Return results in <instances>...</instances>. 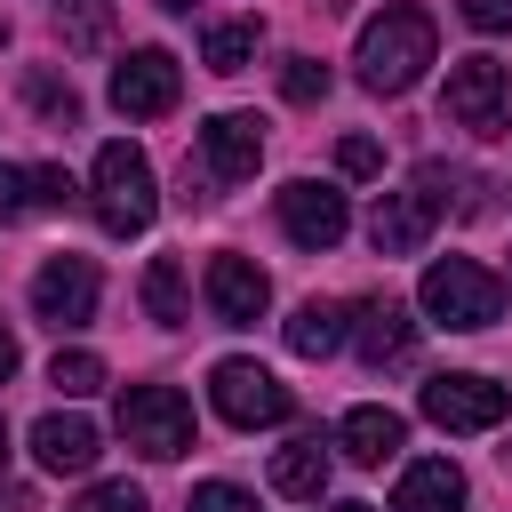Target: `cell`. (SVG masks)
<instances>
[{"label": "cell", "instance_id": "7c38bea8", "mask_svg": "<svg viewBox=\"0 0 512 512\" xmlns=\"http://www.w3.org/2000/svg\"><path fill=\"white\" fill-rule=\"evenodd\" d=\"M208 312L224 320V328H256L264 320V304H272V280L248 264V256H208Z\"/></svg>", "mask_w": 512, "mask_h": 512}, {"label": "cell", "instance_id": "8992f818", "mask_svg": "<svg viewBox=\"0 0 512 512\" xmlns=\"http://www.w3.org/2000/svg\"><path fill=\"white\" fill-rule=\"evenodd\" d=\"M208 392H216V416H224V424H240V432L280 424V416H288V384H280L272 368H256V360H216Z\"/></svg>", "mask_w": 512, "mask_h": 512}, {"label": "cell", "instance_id": "30bf717a", "mask_svg": "<svg viewBox=\"0 0 512 512\" xmlns=\"http://www.w3.org/2000/svg\"><path fill=\"white\" fill-rule=\"evenodd\" d=\"M504 384H488V376H432L424 384V416L440 424V432H496L504 424Z\"/></svg>", "mask_w": 512, "mask_h": 512}, {"label": "cell", "instance_id": "603a6c76", "mask_svg": "<svg viewBox=\"0 0 512 512\" xmlns=\"http://www.w3.org/2000/svg\"><path fill=\"white\" fill-rule=\"evenodd\" d=\"M48 384H56L64 400H88V392H104V360H96V352H56V360H48Z\"/></svg>", "mask_w": 512, "mask_h": 512}, {"label": "cell", "instance_id": "f546056e", "mask_svg": "<svg viewBox=\"0 0 512 512\" xmlns=\"http://www.w3.org/2000/svg\"><path fill=\"white\" fill-rule=\"evenodd\" d=\"M464 8V24H480V32H512V0H456Z\"/></svg>", "mask_w": 512, "mask_h": 512}, {"label": "cell", "instance_id": "e575fe53", "mask_svg": "<svg viewBox=\"0 0 512 512\" xmlns=\"http://www.w3.org/2000/svg\"><path fill=\"white\" fill-rule=\"evenodd\" d=\"M160 8H192V0H160Z\"/></svg>", "mask_w": 512, "mask_h": 512}, {"label": "cell", "instance_id": "ffe728a7", "mask_svg": "<svg viewBox=\"0 0 512 512\" xmlns=\"http://www.w3.org/2000/svg\"><path fill=\"white\" fill-rule=\"evenodd\" d=\"M336 344H344V304H320V296L296 304V320H288V352H296V360H328Z\"/></svg>", "mask_w": 512, "mask_h": 512}, {"label": "cell", "instance_id": "ba28073f", "mask_svg": "<svg viewBox=\"0 0 512 512\" xmlns=\"http://www.w3.org/2000/svg\"><path fill=\"white\" fill-rule=\"evenodd\" d=\"M96 296H104V280H96L88 256H48V264L32 272V312H40L48 328H88V320H96Z\"/></svg>", "mask_w": 512, "mask_h": 512}, {"label": "cell", "instance_id": "83f0119b", "mask_svg": "<svg viewBox=\"0 0 512 512\" xmlns=\"http://www.w3.org/2000/svg\"><path fill=\"white\" fill-rule=\"evenodd\" d=\"M32 104H40V112H48L56 128H72V120H80V104H72V88H56V80H40V72H32Z\"/></svg>", "mask_w": 512, "mask_h": 512}, {"label": "cell", "instance_id": "d4e9b609", "mask_svg": "<svg viewBox=\"0 0 512 512\" xmlns=\"http://www.w3.org/2000/svg\"><path fill=\"white\" fill-rule=\"evenodd\" d=\"M184 512H256V496H248V488H232V480H200Z\"/></svg>", "mask_w": 512, "mask_h": 512}, {"label": "cell", "instance_id": "3957f363", "mask_svg": "<svg viewBox=\"0 0 512 512\" xmlns=\"http://www.w3.org/2000/svg\"><path fill=\"white\" fill-rule=\"evenodd\" d=\"M120 440L152 464H176L192 448V400L176 384H128L120 392Z\"/></svg>", "mask_w": 512, "mask_h": 512}, {"label": "cell", "instance_id": "4fadbf2b", "mask_svg": "<svg viewBox=\"0 0 512 512\" xmlns=\"http://www.w3.org/2000/svg\"><path fill=\"white\" fill-rule=\"evenodd\" d=\"M432 192H384L376 200V216H368V240H376V256H416L424 240H432Z\"/></svg>", "mask_w": 512, "mask_h": 512}, {"label": "cell", "instance_id": "4316f807", "mask_svg": "<svg viewBox=\"0 0 512 512\" xmlns=\"http://www.w3.org/2000/svg\"><path fill=\"white\" fill-rule=\"evenodd\" d=\"M24 184H32V208H72V176L64 168H24Z\"/></svg>", "mask_w": 512, "mask_h": 512}, {"label": "cell", "instance_id": "1f68e13d", "mask_svg": "<svg viewBox=\"0 0 512 512\" xmlns=\"http://www.w3.org/2000/svg\"><path fill=\"white\" fill-rule=\"evenodd\" d=\"M8 376H16V336L0 328V384H8Z\"/></svg>", "mask_w": 512, "mask_h": 512}, {"label": "cell", "instance_id": "8fae6325", "mask_svg": "<svg viewBox=\"0 0 512 512\" xmlns=\"http://www.w3.org/2000/svg\"><path fill=\"white\" fill-rule=\"evenodd\" d=\"M200 160H208V184H248L256 160H264V120L256 112H216L200 128Z\"/></svg>", "mask_w": 512, "mask_h": 512}, {"label": "cell", "instance_id": "ac0fdd59", "mask_svg": "<svg viewBox=\"0 0 512 512\" xmlns=\"http://www.w3.org/2000/svg\"><path fill=\"white\" fill-rule=\"evenodd\" d=\"M336 440H344V456H352V464H384V456H400L408 424H400L392 408H352V416L336 424Z\"/></svg>", "mask_w": 512, "mask_h": 512}, {"label": "cell", "instance_id": "d6986e66", "mask_svg": "<svg viewBox=\"0 0 512 512\" xmlns=\"http://www.w3.org/2000/svg\"><path fill=\"white\" fill-rule=\"evenodd\" d=\"M256 40H264V24H256V16H224V24H208V32H200V64H208V72H248Z\"/></svg>", "mask_w": 512, "mask_h": 512}, {"label": "cell", "instance_id": "44dd1931", "mask_svg": "<svg viewBox=\"0 0 512 512\" xmlns=\"http://www.w3.org/2000/svg\"><path fill=\"white\" fill-rule=\"evenodd\" d=\"M144 312H152L160 328H184V320H192V296H184V264H176V256H152V264H144Z\"/></svg>", "mask_w": 512, "mask_h": 512}, {"label": "cell", "instance_id": "9c48e42d", "mask_svg": "<svg viewBox=\"0 0 512 512\" xmlns=\"http://www.w3.org/2000/svg\"><path fill=\"white\" fill-rule=\"evenodd\" d=\"M176 96H184V72H176L168 48H136V56L112 64V104L128 120H160V112H176Z\"/></svg>", "mask_w": 512, "mask_h": 512}, {"label": "cell", "instance_id": "5b68a950", "mask_svg": "<svg viewBox=\"0 0 512 512\" xmlns=\"http://www.w3.org/2000/svg\"><path fill=\"white\" fill-rule=\"evenodd\" d=\"M504 104H512V80H504L496 56H464V64H448V96H440V112H448L456 128L496 136V128H504Z\"/></svg>", "mask_w": 512, "mask_h": 512}, {"label": "cell", "instance_id": "9a60e30c", "mask_svg": "<svg viewBox=\"0 0 512 512\" xmlns=\"http://www.w3.org/2000/svg\"><path fill=\"white\" fill-rule=\"evenodd\" d=\"M352 336H360V360H368V368H400V360L416 352V320H408V304H392V296H368Z\"/></svg>", "mask_w": 512, "mask_h": 512}, {"label": "cell", "instance_id": "4dcf8cb0", "mask_svg": "<svg viewBox=\"0 0 512 512\" xmlns=\"http://www.w3.org/2000/svg\"><path fill=\"white\" fill-rule=\"evenodd\" d=\"M24 208H32V184H24L16 168H0V224H8V216H24Z\"/></svg>", "mask_w": 512, "mask_h": 512}, {"label": "cell", "instance_id": "f1b7e54d", "mask_svg": "<svg viewBox=\"0 0 512 512\" xmlns=\"http://www.w3.org/2000/svg\"><path fill=\"white\" fill-rule=\"evenodd\" d=\"M336 168H344V176H376V168H384V152H376L368 136H344V144H336Z\"/></svg>", "mask_w": 512, "mask_h": 512}, {"label": "cell", "instance_id": "7402d4cb", "mask_svg": "<svg viewBox=\"0 0 512 512\" xmlns=\"http://www.w3.org/2000/svg\"><path fill=\"white\" fill-rule=\"evenodd\" d=\"M56 24H64V48H96L112 32V0H56Z\"/></svg>", "mask_w": 512, "mask_h": 512}, {"label": "cell", "instance_id": "277c9868", "mask_svg": "<svg viewBox=\"0 0 512 512\" xmlns=\"http://www.w3.org/2000/svg\"><path fill=\"white\" fill-rule=\"evenodd\" d=\"M152 208H160V192H152V160H144L136 144H104V152H96V224L128 240V232L152 224Z\"/></svg>", "mask_w": 512, "mask_h": 512}, {"label": "cell", "instance_id": "2e32d148", "mask_svg": "<svg viewBox=\"0 0 512 512\" xmlns=\"http://www.w3.org/2000/svg\"><path fill=\"white\" fill-rule=\"evenodd\" d=\"M456 504H464V472H456L448 456L408 464V472H400V488H392V512H456Z\"/></svg>", "mask_w": 512, "mask_h": 512}, {"label": "cell", "instance_id": "e0dca14e", "mask_svg": "<svg viewBox=\"0 0 512 512\" xmlns=\"http://www.w3.org/2000/svg\"><path fill=\"white\" fill-rule=\"evenodd\" d=\"M272 488L320 504V488H328V440H320V432H296V440L272 456Z\"/></svg>", "mask_w": 512, "mask_h": 512}, {"label": "cell", "instance_id": "52a82bcc", "mask_svg": "<svg viewBox=\"0 0 512 512\" xmlns=\"http://www.w3.org/2000/svg\"><path fill=\"white\" fill-rule=\"evenodd\" d=\"M272 200H280V232H288L296 248H312V256H320V248H336V240H344V224H352L344 192H336V184H312V176H288Z\"/></svg>", "mask_w": 512, "mask_h": 512}, {"label": "cell", "instance_id": "6da1fadb", "mask_svg": "<svg viewBox=\"0 0 512 512\" xmlns=\"http://www.w3.org/2000/svg\"><path fill=\"white\" fill-rule=\"evenodd\" d=\"M432 48H440V32H432V16H424V8H384V16H368V24H360L352 64H360V80H368L376 96H408V88L424 80Z\"/></svg>", "mask_w": 512, "mask_h": 512}, {"label": "cell", "instance_id": "d6a6232c", "mask_svg": "<svg viewBox=\"0 0 512 512\" xmlns=\"http://www.w3.org/2000/svg\"><path fill=\"white\" fill-rule=\"evenodd\" d=\"M328 512H376V504H328Z\"/></svg>", "mask_w": 512, "mask_h": 512}, {"label": "cell", "instance_id": "7a4b0ae2", "mask_svg": "<svg viewBox=\"0 0 512 512\" xmlns=\"http://www.w3.org/2000/svg\"><path fill=\"white\" fill-rule=\"evenodd\" d=\"M424 312L440 320V328H496L504 320V280L488 272V264H472V256H440V264H424Z\"/></svg>", "mask_w": 512, "mask_h": 512}, {"label": "cell", "instance_id": "484cf974", "mask_svg": "<svg viewBox=\"0 0 512 512\" xmlns=\"http://www.w3.org/2000/svg\"><path fill=\"white\" fill-rule=\"evenodd\" d=\"M72 512H144V488H128V480H96Z\"/></svg>", "mask_w": 512, "mask_h": 512}, {"label": "cell", "instance_id": "cb8c5ba5", "mask_svg": "<svg viewBox=\"0 0 512 512\" xmlns=\"http://www.w3.org/2000/svg\"><path fill=\"white\" fill-rule=\"evenodd\" d=\"M280 96H288V104H320V96H328V64L288 56V64H280Z\"/></svg>", "mask_w": 512, "mask_h": 512}, {"label": "cell", "instance_id": "836d02e7", "mask_svg": "<svg viewBox=\"0 0 512 512\" xmlns=\"http://www.w3.org/2000/svg\"><path fill=\"white\" fill-rule=\"evenodd\" d=\"M0 464H8V424H0Z\"/></svg>", "mask_w": 512, "mask_h": 512}, {"label": "cell", "instance_id": "5bb4252c", "mask_svg": "<svg viewBox=\"0 0 512 512\" xmlns=\"http://www.w3.org/2000/svg\"><path fill=\"white\" fill-rule=\"evenodd\" d=\"M32 456H40V472H88V464L104 456V440H96V424H88V416L48 408V416L32 424Z\"/></svg>", "mask_w": 512, "mask_h": 512}]
</instances>
